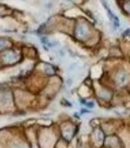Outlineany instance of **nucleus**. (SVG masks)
Returning a JSON list of instances; mask_svg holds the SVG:
<instances>
[{"label":"nucleus","mask_w":130,"mask_h":148,"mask_svg":"<svg viewBox=\"0 0 130 148\" xmlns=\"http://www.w3.org/2000/svg\"><path fill=\"white\" fill-rule=\"evenodd\" d=\"M128 80V75L126 73H122L120 75H119V82L122 83V84H124V83Z\"/></svg>","instance_id":"nucleus-1"}]
</instances>
